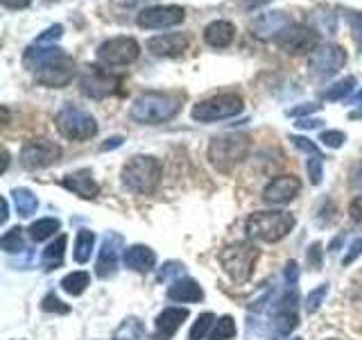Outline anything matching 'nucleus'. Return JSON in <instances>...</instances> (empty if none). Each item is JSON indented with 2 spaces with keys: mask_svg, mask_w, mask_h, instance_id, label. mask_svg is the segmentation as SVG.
<instances>
[{
  "mask_svg": "<svg viewBox=\"0 0 362 340\" xmlns=\"http://www.w3.org/2000/svg\"><path fill=\"white\" fill-rule=\"evenodd\" d=\"M181 94H170V91H147L134 100L129 116L141 125H158L175 118L181 109Z\"/></svg>",
  "mask_w": 362,
  "mask_h": 340,
  "instance_id": "obj_1",
  "label": "nucleus"
},
{
  "mask_svg": "<svg viewBox=\"0 0 362 340\" xmlns=\"http://www.w3.org/2000/svg\"><path fill=\"white\" fill-rule=\"evenodd\" d=\"M294 215L286 211H256L247 218L245 232L249 238L263 243H276L294 230Z\"/></svg>",
  "mask_w": 362,
  "mask_h": 340,
  "instance_id": "obj_2",
  "label": "nucleus"
},
{
  "mask_svg": "<svg viewBox=\"0 0 362 340\" xmlns=\"http://www.w3.org/2000/svg\"><path fill=\"white\" fill-rule=\"evenodd\" d=\"M161 173L163 170H161V164H158V159L136 154L122 168V184L132 193L150 196V193L156 191L158 181H161Z\"/></svg>",
  "mask_w": 362,
  "mask_h": 340,
  "instance_id": "obj_3",
  "label": "nucleus"
},
{
  "mask_svg": "<svg viewBox=\"0 0 362 340\" xmlns=\"http://www.w3.org/2000/svg\"><path fill=\"white\" fill-rule=\"evenodd\" d=\"M258 259V247L249 241H240L235 245L224 247L218 254V261L222 264V270L231 277L235 283H247L254 275V266Z\"/></svg>",
  "mask_w": 362,
  "mask_h": 340,
  "instance_id": "obj_4",
  "label": "nucleus"
},
{
  "mask_svg": "<svg viewBox=\"0 0 362 340\" xmlns=\"http://www.w3.org/2000/svg\"><path fill=\"white\" fill-rule=\"evenodd\" d=\"M57 132L68 141H88L98 134V123L88 111L75 105H66L54 116Z\"/></svg>",
  "mask_w": 362,
  "mask_h": 340,
  "instance_id": "obj_5",
  "label": "nucleus"
},
{
  "mask_svg": "<svg viewBox=\"0 0 362 340\" xmlns=\"http://www.w3.org/2000/svg\"><path fill=\"white\" fill-rule=\"evenodd\" d=\"M249 152V139L243 134H224V136H215L209 145V162L222 170V173H229V170L240 164Z\"/></svg>",
  "mask_w": 362,
  "mask_h": 340,
  "instance_id": "obj_6",
  "label": "nucleus"
},
{
  "mask_svg": "<svg viewBox=\"0 0 362 340\" xmlns=\"http://www.w3.org/2000/svg\"><path fill=\"white\" fill-rule=\"evenodd\" d=\"M243 98L238 94H220L197 102L192 107L190 116L192 120L199 123H215V120H226V118H235L238 113L243 111Z\"/></svg>",
  "mask_w": 362,
  "mask_h": 340,
  "instance_id": "obj_7",
  "label": "nucleus"
},
{
  "mask_svg": "<svg viewBox=\"0 0 362 340\" xmlns=\"http://www.w3.org/2000/svg\"><path fill=\"white\" fill-rule=\"evenodd\" d=\"M95 55L102 66H129L139 60L141 45L132 37H113L102 41Z\"/></svg>",
  "mask_w": 362,
  "mask_h": 340,
  "instance_id": "obj_8",
  "label": "nucleus"
},
{
  "mask_svg": "<svg viewBox=\"0 0 362 340\" xmlns=\"http://www.w3.org/2000/svg\"><path fill=\"white\" fill-rule=\"evenodd\" d=\"M346 64V52L344 48H339L335 43H326L320 45L315 52H310L308 60V71L317 77V79H331L333 75H337Z\"/></svg>",
  "mask_w": 362,
  "mask_h": 340,
  "instance_id": "obj_9",
  "label": "nucleus"
},
{
  "mask_svg": "<svg viewBox=\"0 0 362 340\" xmlns=\"http://www.w3.org/2000/svg\"><path fill=\"white\" fill-rule=\"evenodd\" d=\"M274 43L288 55H305L320 48V34L308 26H294L292 23L286 32L279 34Z\"/></svg>",
  "mask_w": 362,
  "mask_h": 340,
  "instance_id": "obj_10",
  "label": "nucleus"
},
{
  "mask_svg": "<svg viewBox=\"0 0 362 340\" xmlns=\"http://www.w3.org/2000/svg\"><path fill=\"white\" fill-rule=\"evenodd\" d=\"M62 157V147L48 139H34L28 141L21 150V164L28 170H39L54 164Z\"/></svg>",
  "mask_w": 362,
  "mask_h": 340,
  "instance_id": "obj_11",
  "label": "nucleus"
},
{
  "mask_svg": "<svg viewBox=\"0 0 362 340\" xmlns=\"http://www.w3.org/2000/svg\"><path fill=\"white\" fill-rule=\"evenodd\" d=\"M186 11L179 5H156V7H147L143 9L136 23L139 28L145 30H163V28H175L179 23H184Z\"/></svg>",
  "mask_w": 362,
  "mask_h": 340,
  "instance_id": "obj_12",
  "label": "nucleus"
},
{
  "mask_svg": "<svg viewBox=\"0 0 362 340\" xmlns=\"http://www.w3.org/2000/svg\"><path fill=\"white\" fill-rule=\"evenodd\" d=\"M73 77H75V62H73V57H68L64 52L62 57H57L54 62L39 68L37 84L48 86V89H62L66 84H71Z\"/></svg>",
  "mask_w": 362,
  "mask_h": 340,
  "instance_id": "obj_13",
  "label": "nucleus"
},
{
  "mask_svg": "<svg viewBox=\"0 0 362 340\" xmlns=\"http://www.w3.org/2000/svg\"><path fill=\"white\" fill-rule=\"evenodd\" d=\"M118 84H120V77L105 73L100 66H88V71L82 75V79H79V86H82L84 94L95 100H102L111 94H116Z\"/></svg>",
  "mask_w": 362,
  "mask_h": 340,
  "instance_id": "obj_14",
  "label": "nucleus"
},
{
  "mask_svg": "<svg viewBox=\"0 0 362 340\" xmlns=\"http://www.w3.org/2000/svg\"><path fill=\"white\" fill-rule=\"evenodd\" d=\"M292 26V16L288 11H267V14H260L254 23H252V34L256 39L269 41L274 39L281 32H286Z\"/></svg>",
  "mask_w": 362,
  "mask_h": 340,
  "instance_id": "obj_15",
  "label": "nucleus"
},
{
  "mask_svg": "<svg viewBox=\"0 0 362 340\" xmlns=\"http://www.w3.org/2000/svg\"><path fill=\"white\" fill-rule=\"evenodd\" d=\"M299 191H301L299 177H294V175H281V177H274L265 186L263 200L269 202V204H288V202H292L294 198L299 196Z\"/></svg>",
  "mask_w": 362,
  "mask_h": 340,
  "instance_id": "obj_16",
  "label": "nucleus"
},
{
  "mask_svg": "<svg viewBox=\"0 0 362 340\" xmlns=\"http://www.w3.org/2000/svg\"><path fill=\"white\" fill-rule=\"evenodd\" d=\"M120 247H122V236H120V234L109 232V234L105 236V241H102L100 256H98V264H95L98 277L107 279V277H111V275H113V272H116V268H118V254H120Z\"/></svg>",
  "mask_w": 362,
  "mask_h": 340,
  "instance_id": "obj_17",
  "label": "nucleus"
},
{
  "mask_svg": "<svg viewBox=\"0 0 362 340\" xmlns=\"http://www.w3.org/2000/svg\"><path fill=\"white\" fill-rule=\"evenodd\" d=\"M62 186L73 191L75 196H79L82 200H95L98 193H100V186L98 181L93 179V175H90V170L82 168V170H75V173L66 175L62 179Z\"/></svg>",
  "mask_w": 362,
  "mask_h": 340,
  "instance_id": "obj_18",
  "label": "nucleus"
},
{
  "mask_svg": "<svg viewBox=\"0 0 362 340\" xmlns=\"http://www.w3.org/2000/svg\"><path fill=\"white\" fill-rule=\"evenodd\" d=\"M186 317H188V309H165L163 313H158L152 340H170L179 332V327L184 324Z\"/></svg>",
  "mask_w": 362,
  "mask_h": 340,
  "instance_id": "obj_19",
  "label": "nucleus"
},
{
  "mask_svg": "<svg viewBox=\"0 0 362 340\" xmlns=\"http://www.w3.org/2000/svg\"><path fill=\"white\" fill-rule=\"evenodd\" d=\"M188 48V39L184 34H161L147 41V50L154 57H177Z\"/></svg>",
  "mask_w": 362,
  "mask_h": 340,
  "instance_id": "obj_20",
  "label": "nucleus"
},
{
  "mask_svg": "<svg viewBox=\"0 0 362 340\" xmlns=\"http://www.w3.org/2000/svg\"><path fill=\"white\" fill-rule=\"evenodd\" d=\"M64 50L57 48V45H39V43H32L30 48L23 55V66L30 68V71H39L45 64L54 62L57 57H62Z\"/></svg>",
  "mask_w": 362,
  "mask_h": 340,
  "instance_id": "obj_21",
  "label": "nucleus"
},
{
  "mask_svg": "<svg viewBox=\"0 0 362 340\" xmlns=\"http://www.w3.org/2000/svg\"><path fill=\"white\" fill-rule=\"evenodd\" d=\"M235 39V26L229 21H213L204 30V41H206L211 48H226L231 45Z\"/></svg>",
  "mask_w": 362,
  "mask_h": 340,
  "instance_id": "obj_22",
  "label": "nucleus"
},
{
  "mask_svg": "<svg viewBox=\"0 0 362 340\" xmlns=\"http://www.w3.org/2000/svg\"><path fill=\"white\" fill-rule=\"evenodd\" d=\"M204 298V290L202 286L195 281V279H190V277H184V279H177L173 286L168 288V300H173V302H199Z\"/></svg>",
  "mask_w": 362,
  "mask_h": 340,
  "instance_id": "obj_23",
  "label": "nucleus"
},
{
  "mask_svg": "<svg viewBox=\"0 0 362 340\" xmlns=\"http://www.w3.org/2000/svg\"><path fill=\"white\" fill-rule=\"evenodd\" d=\"M156 264V254L154 249L145 247V245H132L124 249V266L136 270V272H147L152 270Z\"/></svg>",
  "mask_w": 362,
  "mask_h": 340,
  "instance_id": "obj_24",
  "label": "nucleus"
},
{
  "mask_svg": "<svg viewBox=\"0 0 362 340\" xmlns=\"http://www.w3.org/2000/svg\"><path fill=\"white\" fill-rule=\"evenodd\" d=\"M66 243H68V238H66V234H62V236H57V241H54V243H50L48 247L43 249L41 266H43L45 270H54V268H59V266H62L64 254H66Z\"/></svg>",
  "mask_w": 362,
  "mask_h": 340,
  "instance_id": "obj_25",
  "label": "nucleus"
},
{
  "mask_svg": "<svg viewBox=\"0 0 362 340\" xmlns=\"http://www.w3.org/2000/svg\"><path fill=\"white\" fill-rule=\"evenodd\" d=\"M11 196H14V207H16L18 215H23V218H30L32 213H37L39 200H37V196H34L32 191L14 188V191H11Z\"/></svg>",
  "mask_w": 362,
  "mask_h": 340,
  "instance_id": "obj_26",
  "label": "nucleus"
},
{
  "mask_svg": "<svg viewBox=\"0 0 362 340\" xmlns=\"http://www.w3.org/2000/svg\"><path fill=\"white\" fill-rule=\"evenodd\" d=\"M93 245H95V234L88 232V230H79L77 238H75V249H73V256L77 264H86L90 259V252H93Z\"/></svg>",
  "mask_w": 362,
  "mask_h": 340,
  "instance_id": "obj_27",
  "label": "nucleus"
},
{
  "mask_svg": "<svg viewBox=\"0 0 362 340\" xmlns=\"http://www.w3.org/2000/svg\"><path fill=\"white\" fill-rule=\"evenodd\" d=\"M90 286V275L84 270H77V272H71V275H66L62 279V290L73 295V298H77V295H82L86 288Z\"/></svg>",
  "mask_w": 362,
  "mask_h": 340,
  "instance_id": "obj_28",
  "label": "nucleus"
},
{
  "mask_svg": "<svg viewBox=\"0 0 362 340\" xmlns=\"http://www.w3.org/2000/svg\"><path fill=\"white\" fill-rule=\"evenodd\" d=\"M59 227H62V222L57 218H41V220L30 225V238L37 243L48 241L50 236H54L57 232H59Z\"/></svg>",
  "mask_w": 362,
  "mask_h": 340,
  "instance_id": "obj_29",
  "label": "nucleus"
},
{
  "mask_svg": "<svg viewBox=\"0 0 362 340\" xmlns=\"http://www.w3.org/2000/svg\"><path fill=\"white\" fill-rule=\"evenodd\" d=\"M145 334V329L141 324L139 317H127L120 327L116 336H113V340H141V336Z\"/></svg>",
  "mask_w": 362,
  "mask_h": 340,
  "instance_id": "obj_30",
  "label": "nucleus"
},
{
  "mask_svg": "<svg viewBox=\"0 0 362 340\" xmlns=\"http://www.w3.org/2000/svg\"><path fill=\"white\" fill-rule=\"evenodd\" d=\"M238 334L235 322L231 315H222L220 320H215L213 332L209 334V340H229Z\"/></svg>",
  "mask_w": 362,
  "mask_h": 340,
  "instance_id": "obj_31",
  "label": "nucleus"
},
{
  "mask_svg": "<svg viewBox=\"0 0 362 340\" xmlns=\"http://www.w3.org/2000/svg\"><path fill=\"white\" fill-rule=\"evenodd\" d=\"M342 14L349 23V30H351V37H354L356 45H358V52L362 55V11L356 9H342Z\"/></svg>",
  "mask_w": 362,
  "mask_h": 340,
  "instance_id": "obj_32",
  "label": "nucleus"
},
{
  "mask_svg": "<svg viewBox=\"0 0 362 340\" xmlns=\"http://www.w3.org/2000/svg\"><path fill=\"white\" fill-rule=\"evenodd\" d=\"M354 86H356V77H344V79H339V82H335L331 89L326 91L324 94V98L328 100V102H335V100H342V98H346L351 91H354Z\"/></svg>",
  "mask_w": 362,
  "mask_h": 340,
  "instance_id": "obj_33",
  "label": "nucleus"
},
{
  "mask_svg": "<svg viewBox=\"0 0 362 340\" xmlns=\"http://www.w3.org/2000/svg\"><path fill=\"white\" fill-rule=\"evenodd\" d=\"M0 245H3L5 252H21L23 249V230L21 227H11L9 232H5V236L0 238Z\"/></svg>",
  "mask_w": 362,
  "mask_h": 340,
  "instance_id": "obj_34",
  "label": "nucleus"
},
{
  "mask_svg": "<svg viewBox=\"0 0 362 340\" xmlns=\"http://www.w3.org/2000/svg\"><path fill=\"white\" fill-rule=\"evenodd\" d=\"M211 324H215V315L213 313H202L195 320V324H192V329H190V340H202L204 336L209 334Z\"/></svg>",
  "mask_w": 362,
  "mask_h": 340,
  "instance_id": "obj_35",
  "label": "nucleus"
},
{
  "mask_svg": "<svg viewBox=\"0 0 362 340\" xmlns=\"http://www.w3.org/2000/svg\"><path fill=\"white\" fill-rule=\"evenodd\" d=\"M326 293H328V283H322V286H317L315 290H310L308 298H305V311L315 313L317 309H320L324 298H326Z\"/></svg>",
  "mask_w": 362,
  "mask_h": 340,
  "instance_id": "obj_36",
  "label": "nucleus"
},
{
  "mask_svg": "<svg viewBox=\"0 0 362 340\" xmlns=\"http://www.w3.org/2000/svg\"><path fill=\"white\" fill-rule=\"evenodd\" d=\"M322 154H310V159L305 162V168H308V177H310V184H322V177H324V173H322Z\"/></svg>",
  "mask_w": 362,
  "mask_h": 340,
  "instance_id": "obj_37",
  "label": "nucleus"
},
{
  "mask_svg": "<svg viewBox=\"0 0 362 340\" xmlns=\"http://www.w3.org/2000/svg\"><path fill=\"white\" fill-rule=\"evenodd\" d=\"M62 34H64V28L59 26V23H57V26H52V28L45 30L43 34H39L34 43H39V45H54V41L62 39Z\"/></svg>",
  "mask_w": 362,
  "mask_h": 340,
  "instance_id": "obj_38",
  "label": "nucleus"
},
{
  "mask_svg": "<svg viewBox=\"0 0 362 340\" xmlns=\"http://www.w3.org/2000/svg\"><path fill=\"white\" fill-rule=\"evenodd\" d=\"M320 141H322L326 147H339V145H342V143L346 141V136H344L342 132H337V130H326V132H322Z\"/></svg>",
  "mask_w": 362,
  "mask_h": 340,
  "instance_id": "obj_39",
  "label": "nucleus"
},
{
  "mask_svg": "<svg viewBox=\"0 0 362 340\" xmlns=\"http://www.w3.org/2000/svg\"><path fill=\"white\" fill-rule=\"evenodd\" d=\"M41 306H43V311H57V313H68V311H71L68 306H64V302L59 298H54V295H45Z\"/></svg>",
  "mask_w": 362,
  "mask_h": 340,
  "instance_id": "obj_40",
  "label": "nucleus"
},
{
  "mask_svg": "<svg viewBox=\"0 0 362 340\" xmlns=\"http://www.w3.org/2000/svg\"><path fill=\"white\" fill-rule=\"evenodd\" d=\"M175 275H184V266L177 264V261H170V264H165L163 270L158 272V281H168L170 277H175Z\"/></svg>",
  "mask_w": 362,
  "mask_h": 340,
  "instance_id": "obj_41",
  "label": "nucleus"
},
{
  "mask_svg": "<svg viewBox=\"0 0 362 340\" xmlns=\"http://www.w3.org/2000/svg\"><path fill=\"white\" fill-rule=\"evenodd\" d=\"M360 254H362V238H356V241L349 245V252L344 254L342 264H344V266H351Z\"/></svg>",
  "mask_w": 362,
  "mask_h": 340,
  "instance_id": "obj_42",
  "label": "nucleus"
},
{
  "mask_svg": "<svg viewBox=\"0 0 362 340\" xmlns=\"http://www.w3.org/2000/svg\"><path fill=\"white\" fill-rule=\"evenodd\" d=\"M290 141L294 143V147H299V150L308 152V154H320V150H317V145L308 139H303V136H290Z\"/></svg>",
  "mask_w": 362,
  "mask_h": 340,
  "instance_id": "obj_43",
  "label": "nucleus"
},
{
  "mask_svg": "<svg viewBox=\"0 0 362 340\" xmlns=\"http://www.w3.org/2000/svg\"><path fill=\"white\" fill-rule=\"evenodd\" d=\"M308 266L313 270H320V266H322V245L320 243L310 245V249H308Z\"/></svg>",
  "mask_w": 362,
  "mask_h": 340,
  "instance_id": "obj_44",
  "label": "nucleus"
},
{
  "mask_svg": "<svg viewBox=\"0 0 362 340\" xmlns=\"http://www.w3.org/2000/svg\"><path fill=\"white\" fill-rule=\"evenodd\" d=\"M349 215H351V220L362 222V196L351 200V204H349Z\"/></svg>",
  "mask_w": 362,
  "mask_h": 340,
  "instance_id": "obj_45",
  "label": "nucleus"
},
{
  "mask_svg": "<svg viewBox=\"0 0 362 340\" xmlns=\"http://www.w3.org/2000/svg\"><path fill=\"white\" fill-rule=\"evenodd\" d=\"M320 109V105H315V102H308V105H303V107H297V109H290L288 113L290 116H303V113H313Z\"/></svg>",
  "mask_w": 362,
  "mask_h": 340,
  "instance_id": "obj_46",
  "label": "nucleus"
},
{
  "mask_svg": "<svg viewBox=\"0 0 362 340\" xmlns=\"http://www.w3.org/2000/svg\"><path fill=\"white\" fill-rule=\"evenodd\" d=\"M30 3H32V0H3V5L7 9H25Z\"/></svg>",
  "mask_w": 362,
  "mask_h": 340,
  "instance_id": "obj_47",
  "label": "nucleus"
},
{
  "mask_svg": "<svg viewBox=\"0 0 362 340\" xmlns=\"http://www.w3.org/2000/svg\"><path fill=\"white\" fill-rule=\"evenodd\" d=\"M122 136H113V139H109L107 143H102V147H100V150L102 152H107V150H113V147H118V145H122Z\"/></svg>",
  "mask_w": 362,
  "mask_h": 340,
  "instance_id": "obj_48",
  "label": "nucleus"
},
{
  "mask_svg": "<svg viewBox=\"0 0 362 340\" xmlns=\"http://www.w3.org/2000/svg\"><path fill=\"white\" fill-rule=\"evenodd\" d=\"M320 123H322V120H315V118H301V120L297 123V128H299V130H315Z\"/></svg>",
  "mask_w": 362,
  "mask_h": 340,
  "instance_id": "obj_49",
  "label": "nucleus"
},
{
  "mask_svg": "<svg viewBox=\"0 0 362 340\" xmlns=\"http://www.w3.org/2000/svg\"><path fill=\"white\" fill-rule=\"evenodd\" d=\"M269 0H245V7L247 9H256V7H260V5H267Z\"/></svg>",
  "mask_w": 362,
  "mask_h": 340,
  "instance_id": "obj_50",
  "label": "nucleus"
},
{
  "mask_svg": "<svg viewBox=\"0 0 362 340\" xmlns=\"http://www.w3.org/2000/svg\"><path fill=\"white\" fill-rule=\"evenodd\" d=\"M358 102H362V91H358V94L351 98V105H358Z\"/></svg>",
  "mask_w": 362,
  "mask_h": 340,
  "instance_id": "obj_51",
  "label": "nucleus"
},
{
  "mask_svg": "<svg viewBox=\"0 0 362 340\" xmlns=\"http://www.w3.org/2000/svg\"><path fill=\"white\" fill-rule=\"evenodd\" d=\"M351 118H362V107H360L358 111H354V113H351Z\"/></svg>",
  "mask_w": 362,
  "mask_h": 340,
  "instance_id": "obj_52",
  "label": "nucleus"
},
{
  "mask_svg": "<svg viewBox=\"0 0 362 340\" xmlns=\"http://www.w3.org/2000/svg\"><path fill=\"white\" fill-rule=\"evenodd\" d=\"M292 340H301V338H292Z\"/></svg>",
  "mask_w": 362,
  "mask_h": 340,
  "instance_id": "obj_53",
  "label": "nucleus"
},
{
  "mask_svg": "<svg viewBox=\"0 0 362 340\" xmlns=\"http://www.w3.org/2000/svg\"><path fill=\"white\" fill-rule=\"evenodd\" d=\"M331 340H335V338H331Z\"/></svg>",
  "mask_w": 362,
  "mask_h": 340,
  "instance_id": "obj_54",
  "label": "nucleus"
}]
</instances>
